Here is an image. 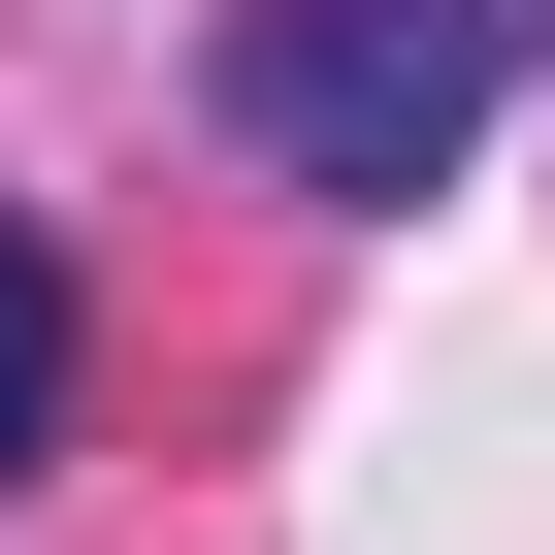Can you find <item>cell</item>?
Listing matches in <instances>:
<instances>
[{"mask_svg":"<svg viewBox=\"0 0 555 555\" xmlns=\"http://www.w3.org/2000/svg\"><path fill=\"white\" fill-rule=\"evenodd\" d=\"M522 66H555V0H229L196 99H229L261 196H457Z\"/></svg>","mask_w":555,"mask_h":555,"instance_id":"1","label":"cell"},{"mask_svg":"<svg viewBox=\"0 0 555 555\" xmlns=\"http://www.w3.org/2000/svg\"><path fill=\"white\" fill-rule=\"evenodd\" d=\"M66 457V229H0V490Z\"/></svg>","mask_w":555,"mask_h":555,"instance_id":"2","label":"cell"}]
</instances>
